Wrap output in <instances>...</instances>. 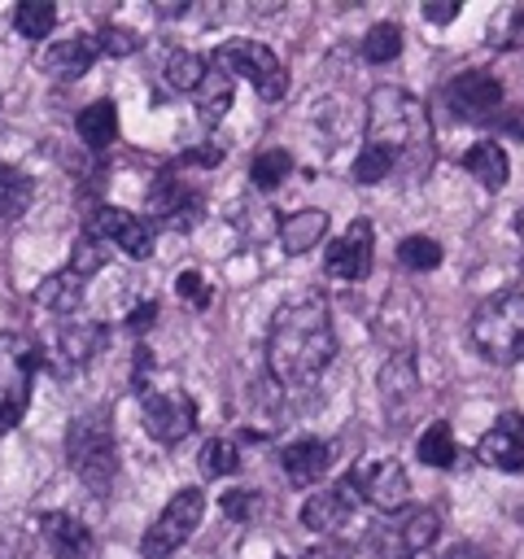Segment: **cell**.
<instances>
[{"mask_svg":"<svg viewBox=\"0 0 524 559\" xmlns=\"http://www.w3.org/2000/svg\"><path fill=\"white\" fill-rule=\"evenodd\" d=\"M336 358L332 306L323 293H301L271 314L266 328V371L284 389L314 384Z\"/></svg>","mask_w":524,"mask_h":559,"instance_id":"6da1fadb","label":"cell"},{"mask_svg":"<svg viewBox=\"0 0 524 559\" xmlns=\"http://www.w3.org/2000/svg\"><path fill=\"white\" fill-rule=\"evenodd\" d=\"M367 144L384 148L393 166L424 170L432 162V118L419 96L384 83L367 96Z\"/></svg>","mask_w":524,"mask_h":559,"instance_id":"7a4b0ae2","label":"cell"},{"mask_svg":"<svg viewBox=\"0 0 524 559\" xmlns=\"http://www.w3.org/2000/svg\"><path fill=\"white\" fill-rule=\"evenodd\" d=\"M472 345L498 362L511 367L524 358V293H493L472 314Z\"/></svg>","mask_w":524,"mask_h":559,"instance_id":"3957f363","label":"cell"},{"mask_svg":"<svg viewBox=\"0 0 524 559\" xmlns=\"http://www.w3.org/2000/svg\"><path fill=\"white\" fill-rule=\"evenodd\" d=\"M66 459H70L74 476L92 493H109V485L118 476V445H114L109 419H100V415H74V424L66 432Z\"/></svg>","mask_w":524,"mask_h":559,"instance_id":"277c9868","label":"cell"},{"mask_svg":"<svg viewBox=\"0 0 524 559\" xmlns=\"http://www.w3.org/2000/svg\"><path fill=\"white\" fill-rule=\"evenodd\" d=\"M210 66L227 79H245L262 100H279L288 92V74L279 66V57L258 44V39H227L210 52Z\"/></svg>","mask_w":524,"mask_h":559,"instance_id":"5b68a950","label":"cell"},{"mask_svg":"<svg viewBox=\"0 0 524 559\" xmlns=\"http://www.w3.org/2000/svg\"><path fill=\"white\" fill-rule=\"evenodd\" d=\"M201 515H205V493L192 489V485L179 489V493L162 507V515L144 528V537H140V555H144V559H166V555H175V550L196 533Z\"/></svg>","mask_w":524,"mask_h":559,"instance_id":"8992f818","label":"cell"},{"mask_svg":"<svg viewBox=\"0 0 524 559\" xmlns=\"http://www.w3.org/2000/svg\"><path fill=\"white\" fill-rule=\"evenodd\" d=\"M35 345L17 332H0V411L9 419H22L26 415V402H31V384H35Z\"/></svg>","mask_w":524,"mask_h":559,"instance_id":"52a82bcc","label":"cell"},{"mask_svg":"<svg viewBox=\"0 0 524 559\" xmlns=\"http://www.w3.org/2000/svg\"><path fill=\"white\" fill-rule=\"evenodd\" d=\"M349 489L376 511H402L410 498V476L397 459H358L349 467Z\"/></svg>","mask_w":524,"mask_h":559,"instance_id":"ba28073f","label":"cell"},{"mask_svg":"<svg viewBox=\"0 0 524 559\" xmlns=\"http://www.w3.org/2000/svg\"><path fill=\"white\" fill-rule=\"evenodd\" d=\"M201 205H205V192L192 188V183H188L183 175H175V170H162V175L148 183V214H153L157 227L188 231V227H196Z\"/></svg>","mask_w":524,"mask_h":559,"instance_id":"9c48e42d","label":"cell"},{"mask_svg":"<svg viewBox=\"0 0 524 559\" xmlns=\"http://www.w3.org/2000/svg\"><path fill=\"white\" fill-rule=\"evenodd\" d=\"M83 231L96 236V240H105V245H114V249H122V253L135 258V262H144V258L153 253V231H148V223H144L140 214H131V210H118V205H96V210L87 214Z\"/></svg>","mask_w":524,"mask_h":559,"instance_id":"30bf717a","label":"cell"},{"mask_svg":"<svg viewBox=\"0 0 524 559\" xmlns=\"http://www.w3.org/2000/svg\"><path fill=\"white\" fill-rule=\"evenodd\" d=\"M144 428L162 445H179L196 428V406L183 389H148L144 393Z\"/></svg>","mask_w":524,"mask_h":559,"instance_id":"8fae6325","label":"cell"},{"mask_svg":"<svg viewBox=\"0 0 524 559\" xmlns=\"http://www.w3.org/2000/svg\"><path fill=\"white\" fill-rule=\"evenodd\" d=\"M445 105L463 122H489V118L502 114V83L493 74H485V70H467V74L450 79Z\"/></svg>","mask_w":524,"mask_h":559,"instance_id":"7c38bea8","label":"cell"},{"mask_svg":"<svg viewBox=\"0 0 524 559\" xmlns=\"http://www.w3.org/2000/svg\"><path fill=\"white\" fill-rule=\"evenodd\" d=\"M371 240H376L371 223H367V218H354V223L327 245L323 271H327L332 280H345V284L367 280V271H371Z\"/></svg>","mask_w":524,"mask_h":559,"instance_id":"4fadbf2b","label":"cell"},{"mask_svg":"<svg viewBox=\"0 0 524 559\" xmlns=\"http://www.w3.org/2000/svg\"><path fill=\"white\" fill-rule=\"evenodd\" d=\"M437 533H441V515L432 507H419V511L402 515L397 524H389L384 533H376V550L384 559H406V555L428 550L437 542Z\"/></svg>","mask_w":524,"mask_h":559,"instance_id":"5bb4252c","label":"cell"},{"mask_svg":"<svg viewBox=\"0 0 524 559\" xmlns=\"http://www.w3.org/2000/svg\"><path fill=\"white\" fill-rule=\"evenodd\" d=\"M476 459L498 472H520L524 467V411L498 415V424L476 441Z\"/></svg>","mask_w":524,"mask_h":559,"instance_id":"9a60e30c","label":"cell"},{"mask_svg":"<svg viewBox=\"0 0 524 559\" xmlns=\"http://www.w3.org/2000/svg\"><path fill=\"white\" fill-rule=\"evenodd\" d=\"M354 507H358V493L349 489V480H336V485L314 489L301 502V524L310 533H336V528H345L354 520Z\"/></svg>","mask_w":524,"mask_h":559,"instance_id":"2e32d148","label":"cell"},{"mask_svg":"<svg viewBox=\"0 0 524 559\" xmlns=\"http://www.w3.org/2000/svg\"><path fill=\"white\" fill-rule=\"evenodd\" d=\"M279 463H284V476H288L297 489H306V485H319L323 472L332 467V445L319 441V437H297V441L284 445Z\"/></svg>","mask_w":524,"mask_h":559,"instance_id":"e0dca14e","label":"cell"},{"mask_svg":"<svg viewBox=\"0 0 524 559\" xmlns=\"http://www.w3.org/2000/svg\"><path fill=\"white\" fill-rule=\"evenodd\" d=\"M39 537L48 542V550L57 559H87L92 555V533L87 524H79L74 515L66 511H44L39 515Z\"/></svg>","mask_w":524,"mask_h":559,"instance_id":"ac0fdd59","label":"cell"},{"mask_svg":"<svg viewBox=\"0 0 524 559\" xmlns=\"http://www.w3.org/2000/svg\"><path fill=\"white\" fill-rule=\"evenodd\" d=\"M96 57H100V48H96L92 35L57 39V44L44 52V74H52V79H83Z\"/></svg>","mask_w":524,"mask_h":559,"instance_id":"d6986e66","label":"cell"},{"mask_svg":"<svg viewBox=\"0 0 524 559\" xmlns=\"http://www.w3.org/2000/svg\"><path fill=\"white\" fill-rule=\"evenodd\" d=\"M463 170H467L480 188H489V192L507 188V179H511V162H507V148H502L498 140H476V144L463 153Z\"/></svg>","mask_w":524,"mask_h":559,"instance_id":"ffe728a7","label":"cell"},{"mask_svg":"<svg viewBox=\"0 0 524 559\" xmlns=\"http://www.w3.org/2000/svg\"><path fill=\"white\" fill-rule=\"evenodd\" d=\"M323 236H327V210H319V205L293 210V214L279 223V245H284V253H306V249L323 245Z\"/></svg>","mask_w":524,"mask_h":559,"instance_id":"44dd1931","label":"cell"},{"mask_svg":"<svg viewBox=\"0 0 524 559\" xmlns=\"http://www.w3.org/2000/svg\"><path fill=\"white\" fill-rule=\"evenodd\" d=\"M83 275H74L70 266H61V271H52L39 288H35V301L39 306H48L52 314H74L79 310V301H83Z\"/></svg>","mask_w":524,"mask_h":559,"instance_id":"7402d4cb","label":"cell"},{"mask_svg":"<svg viewBox=\"0 0 524 559\" xmlns=\"http://www.w3.org/2000/svg\"><path fill=\"white\" fill-rule=\"evenodd\" d=\"M100 341H105V328H100L96 319H70V323L61 328V336H57V349H61V358H66L70 367H83V362L100 349Z\"/></svg>","mask_w":524,"mask_h":559,"instance_id":"603a6c76","label":"cell"},{"mask_svg":"<svg viewBox=\"0 0 524 559\" xmlns=\"http://www.w3.org/2000/svg\"><path fill=\"white\" fill-rule=\"evenodd\" d=\"M74 131H79V140L87 148H105L118 135V109H114V100H92L87 109H79Z\"/></svg>","mask_w":524,"mask_h":559,"instance_id":"cb8c5ba5","label":"cell"},{"mask_svg":"<svg viewBox=\"0 0 524 559\" xmlns=\"http://www.w3.org/2000/svg\"><path fill=\"white\" fill-rule=\"evenodd\" d=\"M415 384H419V376H415V358H410V349H397V354L380 367V397H384V406L406 402V397L415 393Z\"/></svg>","mask_w":524,"mask_h":559,"instance_id":"d4e9b609","label":"cell"},{"mask_svg":"<svg viewBox=\"0 0 524 559\" xmlns=\"http://www.w3.org/2000/svg\"><path fill=\"white\" fill-rule=\"evenodd\" d=\"M31 201H35V183H31V175L17 170V166H4V162H0V218H17V214H26Z\"/></svg>","mask_w":524,"mask_h":559,"instance_id":"484cf974","label":"cell"},{"mask_svg":"<svg viewBox=\"0 0 524 559\" xmlns=\"http://www.w3.org/2000/svg\"><path fill=\"white\" fill-rule=\"evenodd\" d=\"M415 454H419V463H428V467H450L454 454H458L450 424H428V428L419 432V441H415Z\"/></svg>","mask_w":524,"mask_h":559,"instance_id":"4316f807","label":"cell"},{"mask_svg":"<svg viewBox=\"0 0 524 559\" xmlns=\"http://www.w3.org/2000/svg\"><path fill=\"white\" fill-rule=\"evenodd\" d=\"M13 26H17V35H26V39H44V35H52V26H57V4H52V0H22V4L13 9Z\"/></svg>","mask_w":524,"mask_h":559,"instance_id":"83f0119b","label":"cell"},{"mask_svg":"<svg viewBox=\"0 0 524 559\" xmlns=\"http://www.w3.org/2000/svg\"><path fill=\"white\" fill-rule=\"evenodd\" d=\"M288 175H293V153H288V148H262V153L249 162L253 188H279Z\"/></svg>","mask_w":524,"mask_h":559,"instance_id":"f1b7e54d","label":"cell"},{"mask_svg":"<svg viewBox=\"0 0 524 559\" xmlns=\"http://www.w3.org/2000/svg\"><path fill=\"white\" fill-rule=\"evenodd\" d=\"M485 39H489V48H520L524 44V4L498 9L485 26Z\"/></svg>","mask_w":524,"mask_h":559,"instance_id":"f546056e","label":"cell"},{"mask_svg":"<svg viewBox=\"0 0 524 559\" xmlns=\"http://www.w3.org/2000/svg\"><path fill=\"white\" fill-rule=\"evenodd\" d=\"M205 74H210L205 61H201L196 52H188V48H175V52L166 57V83H170L175 92H196Z\"/></svg>","mask_w":524,"mask_h":559,"instance_id":"4dcf8cb0","label":"cell"},{"mask_svg":"<svg viewBox=\"0 0 524 559\" xmlns=\"http://www.w3.org/2000/svg\"><path fill=\"white\" fill-rule=\"evenodd\" d=\"M192 96L201 100V118H205V122H214V118H223V114L231 109V79H227V74H218V70H210Z\"/></svg>","mask_w":524,"mask_h":559,"instance_id":"1f68e13d","label":"cell"},{"mask_svg":"<svg viewBox=\"0 0 524 559\" xmlns=\"http://www.w3.org/2000/svg\"><path fill=\"white\" fill-rule=\"evenodd\" d=\"M236 467H240V445L231 437H210L201 450V472L218 480V476H231Z\"/></svg>","mask_w":524,"mask_h":559,"instance_id":"d6a6232c","label":"cell"},{"mask_svg":"<svg viewBox=\"0 0 524 559\" xmlns=\"http://www.w3.org/2000/svg\"><path fill=\"white\" fill-rule=\"evenodd\" d=\"M397 262L406 271H437L441 266V245L432 236H406L397 245Z\"/></svg>","mask_w":524,"mask_h":559,"instance_id":"836d02e7","label":"cell"},{"mask_svg":"<svg viewBox=\"0 0 524 559\" xmlns=\"http://www.w3.org/2000/svg\"><path fill=\"white\" fill-rule=\"evenodd\" d=\"M218 507H223V515H227L231 524H253V520L266 511V493H262V489H227Z\"/></svg>","mask_w":524,"mask_h":559,"instance_id":"e575fe53","label":"cell"},{"mask_svg":"<svg viewBox=\"0 0 524 559\" xmlns=\"http://www.w3.org/2000/svg\"><path fill=\"white\" fill-rule=\"evenodd\" d=\"M397 52H402V26L380 22V26L367 31V39H362V57H367V61L384 66V61H393Z\"/></svg>","mask_w":524,"mask_h":559,"instance_id":"d590c367","label":"cell"},{"mask_svg":"<svg viewBox=\"0 0 524 559\" xmlns=\"http://www.w3.org/2000/svg\"><path fill=\"white\" fill-rule=\"evenodd\" d=\"M105 262H109V245L83 231V236L74 240V253H70V262H66V266H70L74 275H83V280H87V275H96Z\"/></svg>","mask_w":524,"mask_h":559,"instance_id":"8d00e7d4","label":"cell"},{"mask_svg":"<svg viewBox=\"0 0 524 559\" xmlns=\"http://www.w3.org/2000/svg\"><path fill=\"white\" fill-rule=\"evenodd\" d=\"M393 170H397L393 157H389L384 148H376V144H362L358 157H354V179H358V183H380V179L393 175Z\"/></svg>","mask_w":524,"mask_h":559,"instance_id":"74e56055","label":"cell"},{"mask_svg":"<svg viewBox=\"0 0 524 559\" xmlns=\"http://www.w3.org/2000/svg\"><path fill=\"white\" fill-rule=\"evenodd\" d=\"M92 39H96V48H100L105 57H131V52L140 48V35L127 31V26H100Z\"/></svg>","mask_w":524,"mask_h":559,"instance_id":"f35d334b","label":"cell"},{"mask_svg":"<svg viewBox=\"0 0 524 559\" xmlns=\"http://www.w3.org/2000/svg\"><path fill=\"white\" fill-rule=\"evenodd\" d=\"M175 293H179V301H188V306H196V310H205L210 306V280L201 275V271H179L175 275Z\"/></svg>","mask_w":524,"mask_h":559,"instance_id":"ab89813d","label":"cell"},{"mask_svg":"<svg viewBox=\"0 0 524 559\" xmlns=\"http://www.w3.org/2000/svg\"><path fill=\"white\" fill-rule=\"evenodd\" d=\"M301 559H354V550H349L345 542H319V546H310Z\"/></svg>","mask_w":524,"mask_h":559,"instance_id":"60d3db41","label":"cell"},{"mask_svg":"<svg viewBox=\"0 0 524 559\" xmlns=\"http://www.w3.org/2000/svg\"><path fill=\"white\" fill-rule=\"evenodd\" d=\"M424 17L437 22V26H441V22H454V17H458V4H454V0H445V4L428 0V4H424Z\"/></svg>","mask_w":524,"mask_h":559,"instance_id":"b9f144b4","label":"cell"},{"mask_svg":"<svg viewBox=\"0 0 524 559\" xmlns=\"http://www.w3.org/2000/svg\"><path fill=\"white\" fill-rule=\"evenodd\" d=\"M153 319H157V306H153V301H144V306H135V314H131V328H135V332H144Z\"/></svg>","mask_w":524,"mask_h":559,"instance_id":"7bdbcfd3","label":"cell"},{"mask_svg":"<svg viewBox=\"0 0 524 559\" xmlns=\"http://www.w3.org/2000/svg\"><path fill=\"white\" fill-rule=\"evenodd\" d=\"M445 559H489V555H485L480 546H472V542H458V546H454Z\"/></svg>","mask_w":524,"mask_h":559,"instance_id":"ee69618b","label":"cell"},{"mask_svg":"<svg viewBox=\"0 0 524 559\" xmlns=\"http://www.w3.org/2000/svg\"><path fill=\"white\" fill-rule=\"evenodd\" d=\"M498 122H502V131L524 135V114H520V109H507V118H498Z\"/></svg>","mask_w":524,"mask_h":559,"instance_id":"f6af8a7d","label":"cell"},{"mask_svg":"<svg viewBox=\"0 0 524 559\" xmlns=\"http://www.w3.org/2000/svg\"><path fill=\"white\" fill-rule=\"evenodd\" d=\"M13 424H17V419H9V415H4V411H0V437H4V432H9V428H13Z\"/></svg>","mask_w":524,"mask_h":559,"instance_id":"bcb514c9","label":"cell"},{"mask_svg":"<svg viewBox=\"0 0 524 559\" xmlns=\"http://www.w3.org/2000/svg\"><path fill=\"white\" fill-rule=\"evenodd\" d=\"M515 231H520V240H524V210L515 214Z\"/></svg>","mask_w":524,"mask_h":559,"instance_id":"7dc6e473","label":"cell"},{"mask_svg":"<svg viewBox=\"0 0 524 559\" xmlns=\"http://www.w3.org/2000/svg\"><path fill=\"white\" fill-rule=\"evenodd\" d=\"M406 559H432V555H428V550H419V555H406Z\"/></svg>","mask_w":524,"mask_h":559,"instance_id":"c3c4849f","label":"cell"}]
</instances>
